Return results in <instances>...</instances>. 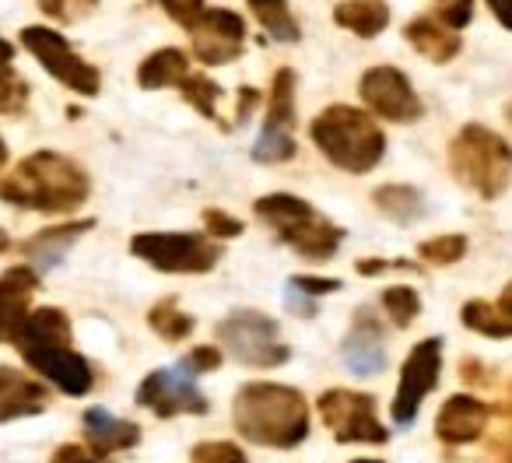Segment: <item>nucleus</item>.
Segmentation results:
<instances>
[{"mask_svg":"<svg viewBox=\"0 0 512 463\" xmlns=\"http://www.w3.org/2000/svg\"><path fill=\"white\" fill-rule=\"evenodd\" d=\"M463 323H467L474 334L484 337H512V281L502 288L495 306H488L484 299H470L463 306Z\"/></svg>","mask_w":512,"mask_h":463,"instance_id":"obj_22","label":"nucleus"},{"mask_svg":"<svg viewBox=\"0 0 512 463\" xmlns=\"http://www.w3.org/2000/svg\"><path fill=\"white\" fill-rule=\"evenodd\" d=\"M190 36H193V53H197L200 64L221 67V64H232L242 53V46H246V22L235 11L204 8V15L193 22Z\"/></svg>","mask_w":512,"mask_h":463,"instance_id":"obj_14","label":"nucleus"},{"mask_svg":"<svg viewBox=\"0 0 512 463\" xmlns=\"http://www.w3.org/2000/svg\"><path fill=\"white\" fill-rule=\"evenodd\" d=\"M204 228H207V236L211 239H235V236H242V228L246 225H242L239 218H232V214L218 211V207H207Z\"/></svg>","mask_w":512,"mask_h":463,"instance_id":"obj_36","label":"nucleus"},{"mask_svg":"<svg viewBox=\"0 0 512 463\" xmlns=\"http://www.w3.org/2000/svg\"><path fill=\"white\" fill-rule=\"evenodd\" d=\"M25 102H29V85L11 64H0V113H22Z\"/></svg>","mask_w":512,"mask_h":463,"instance_id":"obj_33","label":"nucleus"},{"mask_svg":"<svg viewBox=\"0 0 512 463\" xmlns=\"http://www.w3.org/2000/svg\"><path fill=\"white\" fill-rule=\"evenodd\" d=\"M88 228H95L92 218H85V221H67V225L46 228V232L32 236L29 243L22 246V250H25V257H29V260H36L39 271H50V267H57L60 260H64V253L71 250V246L78 243L81 236H85Z\"/></svg>","mask_w":512,"mask_h":463,"instance_id":"obj_20","label":"nucleus"},{"mask_svg":"<svg viewBox=\"0 0 512 463\" xmlns=\"http://www.w3.org/2000/svg\"><path fill=\"white\" fill-rule=\"evenodd\" d=\"M162 8H165V15H169L176 25H183V29H193V22L204 15V0H162Z\"/></svg>","mask_w":512,"mask_h":463,"instance_id":"obj_39","label":"nucleus"},{"mask_svg":"<svg viewBox=\"0 0 512 463\" xmlns=\"http://www.w3.org/2000/svg\"><path fill=\"white\" fill-rule=\"evenodd\" d=\"M505 120L512 123V102H509V106H505Z\"/></svg>","mask_w":512,"mask_h":463,"instance_id":"obj_49","label":"nucleus"},{"mask_svg":"<svg viewBox=\"0 0 512 463\" xmlns=\"http://www.w3.org/2000/svg\"><path fill=\"white\" fill-rule=\"evenodd\" d=\"M8 250V232H4V228H0V253Z\"/></svg>","mask_w":512,"mask_h":463,"instance_id":"obj_47","label":"nucleus"},{"mask_svg":"<svg viewBox=\"0 0 512 463\" xmlns=\"http://www.w3.org/2000/svg\"><path fill=\"white\" fill-rule=\"evenodd\" d=\"M463 253H467V239L463 236H439V239H428V243L418 246V257L435 267L456 264V260H463Z\"/></svg>","mask_w":512,"mask_h":463,"instance_id":"obj_32","label":"nucleus"},{"mask_svg":"<svg viewBox=\"0 0 512 463\" xmlns=\"http://www.w3.org/2000/svg\"><path fill=\"white\" fill-rule=\"evenodd\" d=\"M148 327L155 330V334L162 337V341L176 344V341H186V337L193 334V316L183 313L176 299H162L148 313Z\"/></svg>","mask_w":512,"mask_h":463,"instance_id":"obj_28","label":"nucleus"},{"mask_svg":"<svg viewBox=\"0 0 512 463\" xmlns=\"http://www.w3.org/2000/svg\"><path fill=\"white\" fill-rule=\"evenodd\" d=\"M449 169L477 197L495 200L512 183V148L505 137L481 123H467L449 141Z\"/></svg>","mask_w":512,"mask_h":463,"instance_id":"obj_5","label":"nucleus"},{"mask_svg":"<svg viewBox=\"0 0 512 463\" xmlns=\"http://www.w3.org/2000/svg\"><path fill=\"white\" fill-rule=\"evenodd\" d=\"M484 425H488V404L467 397V393H456L442 404L439 418H435V435L446 446H467V442L481 439Z\"/></svg>","mask_w":512,"mask_h":463,"instance_id":"obj_17","label":"nucleus"},{"mask_svg":"<svg viewBox=\"0 0 512 463\" xmlns=\"http://www.w3.org/2000/svg\"><path fill=\"white\" fill-rule=\"evenodd\" d=\"M285 309H288L292 316H302V320H309V316L320 313V302H316L313 295L302 292V288L288 285V288H285Z\"/></svg>","mask_w":512,"mask_h":463,"instance_id":"obj_40","label":"nucleus"},{"mask_svg":"<svg viewBox=\"0 0 512 463\" xmlns=\"http://www.w3.org/2000/svg\"><path fill=\"white\" fill-rule=\"evenodd\" d=\"M22 46L46 67V71L53 74V78L60 81V85H67L71 92H78V95H88V99H92V95H99L102 74L95 71L85 57H78V53L71 50V43H67L60 32L43 29V25H29V29H22Z\"/></svg>","mask_w":512,"mask_h":463,"instance_id":"obj_8","label":"nucleus"},{"mask_svg":"<svg viewBox=\"0 0 512 463\" xmlns=\"http://www.w3.org/2000/svg\"><path fill=\"white\" fill-rule=\"evenodd\" d=\"M288 285H295V288H302L306 295H313V299H320V295H330V292H337L341 288V281H334V278H309V274H299V278H292Z\"/></svg>","mask_w":512,"mask_h":463,"instance_id":"obj_42","label":"nucleus"},{"mask_svg":"<svg viewBox=\"0 0 512 463\" xmlns=\"http://www.w3.org/2000/svg\"><path fill=\"white\" fill-rule=\"evenodd\" d=\"M334 22L355 32L358 39H376L390 25V4L386 0H341L334 8Z\"/></svg>","mask_w":512,"mask_h":463,"instance_id":"obj_23","label":"nucleus"},{"mask_svg":"<svg viewBox=\"0 0 512 463\" xmlns=\"http://www.w3.org/2000/svg\"><path fill=\"white\" fill-rule=\"evenodd\" d=\"M256 22L264 25L278 43H299V22L288 11V0H246Z\"/></svg>","mask_w":512,"mask_h":463,"instance_id":"obj_27","label":"nucleus"},{"mask_svg":"<svg viewBox=\"0 0 512 463\" xmlns=\"http://www.w3.org/2000/svg\"><path fill=\"white\" fill-rule=\"evenodd\" d=\"M439 369H442V341L439 337H428L418 341L407 355L404 369H400V383H397V397H393V421L397 425H414L418 418V407L428 393L439 386Z\"/></svg>","mask_w":512,"mask_h":463,"instance_id":"obj_10","label":"nucleus"},{"mask_svg":"<svg viewBox=\"0 0 512 463\" xmlns=\"http://www.w3.org/2000/svg\"><path fill=\"white\" fill-rule=\"evenodd\" d=\"M362 102L372 109L376 116L393 123H418L425 116V102L418 99L411 78L397 67H372L362 74Z\"/></svg>","mask_w":512,"mask_h":463,"instance_id":"obj_11","label":"nucleus"},{"mask_svg":"<svg viewBox=\"0 0 512 463\" xmlns=\"http://www.w3.org/2000/svg\"><path fill=\"white\" fill-rule=\"evenodd\" d=\"M383 309H386V316L393 320V327H411V323L418 320V313H421V299H418V292H414V288L393 285V288H386V292H383Z\"/></svg>","mask_w":512,"mask_h":463,"instance_id":"obj_31","label":"nucleus"},{"mask_svg":"<svg viewBox=\"0 0 512 463\" xmlns=\"http://www.w3.org/2000/svg\"><path fill=\"white\" fill-rule=\"evenodd\" d=\"M85 435H88V446L92 453L99 456H109V453H120V449H130L141 442V425L134 421H123V418H113L106 407H88L85 418Z\"/></svg>","mask_w":512,"mask_h":463,"instance_id":"obj_18","label":"nucleus"},{"mask_svg":"<svg viewBox=\"0 0 512 463\" xmlns=\"http://www.w3.org/2000/svg\"><path fill=\"white\" fill-rule=\"evenodd\" d=\"M50 400V390L25 372L0 365V421L25 418V414H39Z\"/></svg>","mask_w":512,"mask_h":463,"instance_id":"obj_19","label":"nucleus"},{"mask_svg":"<svg viewBox=\"0 0 512 463\" xmlns=\"http://www.w3.org/2000/svg\"><path fill=\"white\" fill-rule=\"evenodd\" d=\"M256 218L274 228V236L285 246H292L299 257L323 264L330 260L344 243V228L323 218L309 200L292 197V193H267L253 204Z\"/></svg>","mask_w":512,"mask_h":463,"instance_id":"obj_4","label":"nucleus"},{"mask_svg":"<svg viewBox=\"0 0 512 463\" xmlns=\"http://www.w3.org/2000/svg\"><path fill=\"white\" fill-rule=\"evenodd\" d=\"M18 351L25 355V362L46 376L50 383H57L67 397H85L92 390L95 376H92V365L71 348V341H29V344H18Z\"/></svg>","mask_w":512,"mask_h":463,"instance_id":"obj_12","label":"nucleus"},{"mask_svg":"<svg viewBox=\"0 0 512 463\" xmlns=\"http://www.w3.org/2000/svg\"><path fill=\"white\" fill-rule=\"evenodd\" d=\"M232 421L242 439L267 449H295L309 435L306 397L281 383H246L232 400Z\"/></svg>","mask_w":512,"mask_h":463,"instance_id":"obj_1","label":"nucleus"},{"mask_svg":"<svg viewBox=\"0 0 512 463\" xmlns=\"http://www.w3.org/2000/svg\"><path fill=\"white\" fill-rule=\"evenodd\" d=\"M221 348L235 358V362L249 365V369H278L292 358V348L281 341L278 323L267 313H256V309H239V313H228L225 320L214 327Z\"/></svg>","mask_w":512,"mask_h":463,"instance_id":"obj_6","label":"nucleus"},{"mask_svg":"<svg viewBox=\"0 0 512 463\" xmlns=\"http://www.w3.org/2000/svg\"><path fill=\"white\" fill-rule=\"evenodd\" d=\"M376 397L358 390H327L320 397V418L337 442H376L390 439L386 425L376 418Z\"/></svg>","mask_w":512,"mask_h":463,"instance_id":"obj_9","label":"nucleus"},{"mask_svg":"<svg viewBox=\"0 0 512 463\" xmlns=\"http://www.w3.org/2000/svg\"><path fill=\"white\" fill-rule=\"evenodd\" d=\"M99 0H39L43 15H50L60 25H78L81 18H88L95 11Z\"/></svg>","mask_w":512,"mask_h":463,"instance_id":"obj_34","label":"nucleus"},{"mask_svg":"<svg viewBox=\"0 0 512 463\" xmlns=\"http://www.w3.org/2000/svg\"><path fill=\"white\" fill-rule=\"evenodd\" d=\"M341 355L355 376H379L386 369V334L376 316H372V309H358L355 313V327L344 337Z\"/></svg>","mask_w":512,"mask_h":463,"instance_id":"obj_15","label":"nucleus"},{"mask_svg":"<svg viewBox=\"0 0 512 463\" xmlns=\"http://www.w3.org/2000/svg\"><path fill=\"white\" fill-rule=\"evenodd\" d=\"M404 39L421 57L432 60V64H449V60L460 53V36H456V29L442 25L439 18H414V22H407Z\"/></svg>","mask_w":512,"mask_h":463,"instance_id":"obj_21","label":"nucleus"},{"mask_svg":"<svg viewBox=\"0 0 512 463\" xmlns=\"http://www.w3.org/2000/svg\"><path fill=\"white\" fill-rule=\"evenodd\" d=\"M491 8V15L498 18V25H505V29H512V0H484Z\"/></svg>","mask_w":512,"mask_h":463,"instance_id":"obj_45","label":"nucleus"},{"mask_svg":"<svg viewBox=\"0 0 512 463\" xmlns=\"http://www.w3.org/2000/svg\"><path fill=\"white\" fill-rule=\"evenodd\" d=\"M264 127H278V130H295V74L278 71L274 74L271 95H267V120Z\"/></svg>","mask_w":512,"mask_h":463,"instance_id":"obj_26","label":"nucleus"},{"mask_svg":"<svg viewBox=\"0 0 512 463\" xmlns=\"http://www.w3.org/2000/svg\"><path fill=\"white\" fill-rule=\"evenodd\" d=\"M372 204L390 221H397V225H414V221L425 218V197H421V190L404 186V183L379 186V190L372 193Z\"/></svg>","mask_w":512,"mask_h":463,"instance_id":"obj_25","label":"nucleus"},{"mask_svg":"<svg viewBox=\"0 0 512 463\" xmlns=\"http://www.w3.org/2000/svg\"><path fill=\"white\" fill-rule=\"evenodd\" d=\"M39 288L32 267H8L0 274V344H15L22 323L29 320V302Z\"/></svg>","mask_w":512,"mask_h":463,"instance_id":"obj_16","label":"nucleus"},{"mask_svg":"<svg viewBox=\"0 0 512 463\" xmlns=\"http://www.w3.org/2000/svg\"><path fill=\"white\" fill-rule=\"evenodd\" d=\"M186 74H190L186 53L176 50V46H165V50H155L151 57H144V64L137 67V85L148 88V92H158V88L179 85Z\"/></svg>","mask_w":512,"mask_h":463,"instance_id":"obj_24","label":"nucleus"},{"mask_svg":"<svg viewBox=\"0 0 512 463\" xmlns=\"http://www.w3.org/2000/svg\"><path fill=\"white\" fill-rule=\"evenodd\" d=\"M130 253L162 274H207L225 257L218 239L197 232H141L130 239Z\"/></svg>","mask_w":512,"mask_h":463,"instance_id":"obj_7","label":"nucleus"},{"mask_svg":"<svg viewBox=\"0 0 512 463\" xmlns=\"http://www.w3.org/2000/svg\"><path fill=\"white\" fill-rule=\"evenodd\" d=\"M421 271L418 264H411V260H358L355 271L365 274V278H376V274H386V271Z\"/></svg>","mask_w":512,"mask_h":463,"instance_id":"obj_41","label":"nucleus"},{"mask_svg":"<svg viewBox=\"0 0 512 463\" xmlns=\"http://www.w3.org/2000/svg\"><path fill=\"white\" fill-rule=\"evenodd\" d=\"M190 463H249L235 442H200L193 446Z\"/></svg>","mask_w":512,"mask_h":463,"instance_id":"obj_35","label":"nucleus"},{"mask_svg":"<svg viewBox=\"0 0 512 463\" xmlns=\"http://www.w3.org/2000/svg\"><path fill=\"white\" fill-rule=\"evenodd\" d=\"M183 365L190 376H204V372H214L221 369V351L218 348H207V344H200V348H193L190 355L183 358Z\"/></svg>","mask_w":512,"mask_h":463,"instance_id":"obj_38","label":"nucleus"},{"mask_svg":"<svg viewBox=\"0 0 512 463\" xmlns=\"http://www.w3.org/2000/svg\"><path fill=\"white\" fill-rule=\"evenodd\" d=\"M179 92H183V99L190 102V106L197 109L200 116L221 123V116H218L221 85H218V81H211L207 74H186V78L179 81ZM221 127H225V123H221Z\"/></svg>","mask_w":512,"mask_h":463,"instance_id":"obj_29","label":"nucleus"},{"mask_svg":"<svg viewBox=\"0 0 512 463\" xmlns=\"http://www.w3.org/2000/svg\"><path fill=\"white\" fill-rule=\"evenodd\" d=\"M11 57H15V46L0 39V64H11Z\"/></svg>","mask_w":512,"mask_h":463,"instance_id":"obj_46","label":"nucleus"},{"mask_svg":"<svg viewBox=\"0 0 512 463\" xmlns=\"http://www.w3.org/2000/svg\"><path fill=\"white\" fill-rule=\"evenodd\" d=\"M50 463H106L99 453H92V449H81V446H60L57 453L50 456Z\"/></svg>","mask_w":512,"mask_h":463,"instance_id":"obj_43","label":"nucleus"},{"mask_svg":"<svg viewBox=\"0 0 512 463\" xmlns=\"http://www.w3.org/2000/svg\"><path fill=\"white\" fill-rule=\"evenodd\" d=\"M260 92L256 88H239V109H235V123H246L249 113H253L256 106H260Z\"/></svg>","mask_w":512,"mask_h":463,"instance_id":"obj_44","label":"nucleus"},{"mask_svg":"<svg viewBox=\"0 0 512 463\" xmlns=\"http://www.w3.org/2000/svg\"><path fill=\"white\" fill-rule=\"evenodd\" d=\"M295 158V137L292 130H278V127H264L260 137L253 144V162H264V165H278Z\"/></svg>","mask_w":512,"mask_h":463,"instance_id":"obj_30","label":"nucleus"},{"mask_svg":"<svg viewBox=\"0 0 512 463\" xmlns=\"http://www.w3.org/2000/svg\"><path fill=\"white\" fill-rule=\"evenodd\" d=\"M309 137L330 158V165L351 172V176L372 172L386 155V134L376 127L369 113L355 106L323 109L309 127Z\"/></svg>","mask_w":512,"mask_h":463,"instance_id":"obj_3","label":"nucleus"},{"mask_svg":"<svg viewBox=\"0 0 512 463\" xmlns=\"http://www.w3.org/2000/svg\"><path fill=\"white\" fill-rule=\"evenodd\" d=\"M351 463H379V460H351Z\"/></svg>","mask_w":512,"mask_h":463,"instance_id":"obj_50","label":"nucleus"},{"mask_svg":"<svg viewBox=\"0 0 512 463\" xmlns=\"http://www.w3.org/2000/svg\"><path fill=\"white\" fill-rule=\"evenodd\" d=\"M137 404L151 407L158 418H176V414H204L207 397L197 390L193 376L176 365V369H155L137 386Z\"/></svg>","mask_w":512,"mask_h":463,"instance_id":"obj_13","label":"nucleus"},{"mask_svg":"<svg viewBox=\"0 0 512 463\" xmlns=\"http://www.w3.org/2000/svg\"><path fill=\"white\" fill-rule=\"evenodd\" d=\"M4 162H8V148H4V141H0V169H4Z\"/></svg>","mask_w":512,"mask_h":463,"instance_id":"obj_48","label":"nucleus"},{"mask_svg":"<svg viewBox=\"0 0 512 463\" xmlns=\"http://www.w3.org/2000/svg\"><path fill=\"white\" fill-rule=\"evenodd\" d=\"M435 4H439V22L456 32L474 18V0H435Z\"/></svg>","mask_w":512,"mask_h":463,"instance_id":"obj_37","label":"nucleus"},{"mask_svg":"<svg viewBox=\"0 0 512 463\" xmlns=\"http://www.w3.org/2000/svg\"><path fill=\"white\" fill-rule=\"evenodd\" d=\"M92 193L88 172L57 151H36L0 183V200L43 214H71Z\"/></svg>","mask_w":512,"mask_h":463,"instance_id":"obj_2","label":"nucleus"}]
</instances>
